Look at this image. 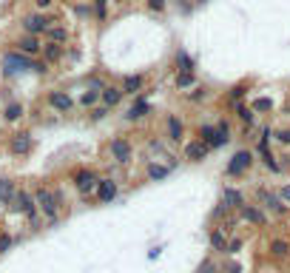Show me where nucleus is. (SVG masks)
I'll return each instance as SVG.
<instances>
[{
    "mask_svg": "<svg viewBox=\"0 0 290 273\" xmlns=\"http://www.w3.org/2000/svg\"><path fill=\"white\" fill-rule=\"evenodd\" d=\"M49 106L51 108H57V111H71V97H68V94H63V91H49Z\"/></svg>",
    "mask_w": 290,
    "mask_h": 273,
    "instance_id": "obj_8",
    "label": "nucleus"
},
{
    "mask_svg": "<svg viewBox=\"0 0 290 273\" xmlns=\"http://www.w3.org/2000/svg\"><path fill=\"white\" fill-rule=\"evenodd\" d=\"M259 199L265 202V205H268V208L273 211V214H284V205H282V199H279V196H276V194H270V191H265V188H259Z\"/></svg>",
    "mask_w": 290,
    "mask_h": 273,
    "instance_id": "obj_12",
    "label": "nucleus"
},
{
    "mask_svg": "<svg viewBox=\"0 0 290 273\" xmlns=\"http://www.w3.org/2000/svg\"><path fill=\"white\" fill-rule=\"evenodd\" d=\"M250 162H253L250 151H239L231 162H228V174H231V177H239V174H245L247 168H250Z\"/></svg>",
    "mask_w": 290,
    "mask_h": 273,
    "instance_id": "obj_5",
    "label": "nucleus"
},
{
    "mask_svg": "<svg viewBox=\"0 0 290 273\" xmlns=\"http://www.w3.org/2000/svg\"><path fill=\"white\" fill-rule=\"evenodd\" d=\"M34 3H37L40 9H49V6H51V0H34Z\"/></svg>",
    "mask_w": 290,
    "mask_h": 273,
    "instance_id": "obj_43",
    "label": "nucleus"
},
{
    "mask_svg": "<svg viewBox=\"0 0 290 273\" xmlns=\"http://www.w3.org/2000/svg\"><path fill=\"white\" fill-rule=\"evenodd\" d=\"M242 97H245V86H236V88L231 91V100L236 103V100H242Z\"/></svg>",
    "mask_w": 290,
    "mask_h": 273,
    "instance_id": "obj_32",
    "label": "nucleus"
},
{
    "mask_svg": "<svg viewBox=\"0 0 290 273\" xmlns=\"http://www.w3.org/2000/svg\"><path fill=\"white\" fill-rule=\"evenodd\" d=\"M97 6V17H105V0H94Z\"/></svg>",
    "mask_w": 290,
    "mask_h": 273,
    "instance_id": "obj_34",
    "label": "nucleus"
},
{
    "mask_svg": "<svg viewBox=\"0 0 290 273\" xmlns=\"http://www.w3.org/2000/svg\"><path fill=\"white\" fill-rule=\"evenodd\" d=\"M279 199L290 202V185H284V188H282V194H279Z\"/></svg>",
    "mask_w": 290,
    "mask_h": 273,
    "instance_id": "obj_36",
    "label": "nucleus"
},
{
    "mask_svg": "<svg viewBox=\"0 0 290 273\" xmlns=\"http://www.w3.org/2000/svg\"><path fill=\"white\" fill-rule=\"evenodd\" d=\"M40 51L46 54V60H49V63H54V60L63 57V46H60V43H51V40H49V43H46Z\"/></svg>",
    "mask_w": 290,
    "mask_h": 273,
    "instance_id": "obj_20",
    "label": "nucleus"
},
{
    "mask_svg": "<svg viewBox=\"0 0 290 273\" xmlns=\"http://www.w3.org/2000/svg\"><path fill=\"white\" fill-rule=\"evenodd\" d=\"M225 205L228 208H242V205H245V202H242V194L233 191V188H225Z\"/></svg>",
    "mask_w": 290,
    "mask_h": 273,
    "instance_id": "obj_22",
    "label": "nucleus"
},
{
    "mask_svg": "<svg viewBox=\"0 0 290 273\" xmlns=\"http://www.w3.org/2000/svg\"><path fill=\"white\" fill-rule=\"evenodd\" d=\"M256 111H270V108H273V103H270V100H256Z\"/></svg>",
    "mask_w": 290,
    "mask_h": 273,
    "instance_id": "obj_31",
    "label": "nucleus"
},
{
    "mask_svg": "<svg viewBox=\"0 0 290 273\" xmlns=\"http://www.w3.org/2000/svg\"><path fill=\"white\" fill-rule=\"evenodd\" d=\"M3 69L9 74L12 72H34V74H46V63H34L29 54H20V51H9L3 57Z\"/></svg>",
    "mask_w": 290,
    "mask_h": 273,
    "instance_id": "obj_1",
    "label": "nucleus"
},
{
    "mask_svg": "<svg viewBox=\"0 0 290 273\" xmlns=\"http://www.w3.org/2000/svg\"><path fill=\"white\" fill-rule=\"evenodd\" d=\"M46 35H49L51 43H65V40H68V29H65V26H54V23L46 29Z\"/></svg>",
    "mask_w": 290,
    "mask_h": 273,
    "instance_id": "obj_16",
    "label": "nucleus"
},
{
    "mask_svg": "<svg viewBox=\"0 0 290 273\" xmlns=\"http://www.w3.org/2000/svg\"><path fill=\"white\" fill-rule=\"evenodd\" d=\"M242 216H245V219H250V222H256V225H262V222H265V216H262V211L250 208V205H242Z\"/></svg>",
    "mask_w": 290,
    "mask_h": 273,
    "instance_id": "obj_24",
    "label": "nucleus"
},
{
    "mask_svg": "<svg viewBox=\"0 0 290 273\" xmlns=\"http://www.w3.org/2000/svg\"><path fill=\"white\" fill-rule=\"evenodd\" d=\"M199 273H216V267L210 265V262H205V267H202V270H199Z\"/></svg>",
    "mask_w": 290,
    "mask_h": 273,
    "instance_id": "obj_41",
    "label": "nucleus"
},
{
    "mask_svg": "<svg viewBox=\"0 0 290 273\" xmlns=\"http://www.w3.org/2000/svg\"><path fill=\"white\" fill-rule=\"evenodd\" d=\"M236 114H239V120H242V122H247V125L253 122V111H250V108L239 106V108H236Z\"/></svg>",
    "mask_w": 290,
    "mask_h": 273,
    "instance_id": "obj_29",
    "label": "nucleus"
},
{
    "mask_svg": "<svg viewBox=\"0 0 290 273\" xmlns=\"http://www.w3.org/2000/svg\"><path fill=\"white\" fill-rule=\"evenodd\" d=\"M74 182H77V188H80L83 194H88V191H94V188H97V182H100V180H97L91 171H80L77 177H74Z\"/></svg>",
    "mask_w": 290,
    "mask_h": 273,
    "instance_id": "obj_11",
    "label": "nucleus"
},
{
    "mask_svg": "<svg viewBox=\"0 0 290 273\" xmlns=\"http://www.w3.org/2000/svg\"><path fill=\"white\" fill-rule=\"evenodd\" d=\"M88 86H91V88H102V83L97 77H91V80H88Z\"/></svg>",
    "mask_w": 290,
    "mask_h": 273,
    "instance_id": "obj_42",
    "label": "nucleus"
},
{
    "mask_svg": "<svg viewBox=\"0 0 290 273\" xmlns=\"http://www.w3.org/2000/svg\"><path fill=\"white\" fill-rule=\"evenodd\" d=\"M105 111H108V108H94V114H91V117H94V120H102V117H105Z\"/></svg>",
    "mask_w": 290,
    "mask_h": 273,
    "instance_id": "obj_37",
    "label": "nucleus"
},
{
    "mask_svg": "<svg viewBox=\"0 0 290 273\" xmlns=\"http://www.w3.org/2000/svg\"><path fill=\"white\" fill-rule=\"evenodd\" d=\"M111 154H114V159L117 162H131V145L125 143V140H120V136H117V140H111Z\"/></svg>",
    "mask_w": 290,
    "mask_h": 273,
    "instance_id": "obj_7",
    "label": "nucleus"
},
{
    "mask_svg": "<svg viewBox=\"0 0 290 273\" xmlns=\"http://www.w3.org/2000/svg\"><path fill=\"white\" fill-rule=\"evenodd\" d=\"M148 6H151L154 12H162V9H165V0H148Z\"/></svg>",
    "mask_w": 290,
    "mask_h": 273,
    "instance_id": "obj_33",
    "label": "nucleus"
},
{
    "mask_svg": "<svg viewBox=\"0 0 290 273\" xmlns=\"http://www.w3.org/2000/svg\"><path fill=\"white\" fill-rule=\"evenodd\" d=\"M40 49H43V43L37 40V35H26L17 40V51L20 54H29V57H34V54H40Z\"/></svg>",
    "mask_w": 290,
    "mask_h": 273,
    "instance_id": "obj_6",
    "label": "nucleus"
},
{
    "mask_svg": "<svg viewBox=\"0 0 290 273\" xmlns=\"http://www.w3.org/2000/svg\"><path fill=\"white\" fill-rule=\"evenodd\" d=\"M176 65H179V72H194V60L185 51H176Z\"/></svg>",
    "mask_w": 290,
    "mask_h": 273,
    "instance_id": "obj_26",
    "label": "nucleus"
},
{
    "mask_svg": "<svg viewBox=\"0 0 290 273\" xmlns=\"http://www.w3.org/2000/svg\"><path fill=\"white\" fill-rule=\"evenodd\" d=\"M12 199H15V182L0 180V202H3V205H12Z\"/></svg>",
    "mask_w": 290,
    "mask_h": 273,
    "instance_id": "obj_17",
    "label": "nucleus"
},
{
    "mask_svg": "<svg viewBox=\"0 0 290 273\" xmlns=\"http://www.w3.org/2000/svg\"><path fill=\"white\" fill-rule=\"evenodd\" d=\"M270 253H273V256H287V253H290V245L282 242V239H276V242H270Z\"/></svg>",
    "mask_w": 290,
    "mask_h": 273,
    "instance_id": "obj_27",
    "label": "nucleus"
},
{
    "mask_svg": "<svg viewBox=\"0 0 290 273\" xmlns=\"http://www.w3.org/2000/svg\"><path fill=\"white\" fill-rule=\"evenodd\" d=\"M51 17H46V15H29L26 20H23V29H26V35H46V29L51 26Z\"/></svg>",
    "mask_w": 290,
    "mask_h": 273,
    "instance_id": "obj_4",
    "label": "nucleus"
},
{
    "mask_svg": "<svg viewBox=\"0 0 290 273\" xmlns=\"http://www.w3.org/2000/svg\"><path fill=\"white\" fill-rule=\"evenodd\" d=\"M168 140H171V143H179V140H182V122H179V117H168Z\"/></svg>",
    "mask_w": 290,
    "mask_h": 273,
    "instance_id": "obj_18",
    "label": "nucleus"
},
{
    "mask_svg": "<svg viewBox=\"0 0 290 273\" xmlns=\"http://www.w3.org/2000/svg\"><path fill=\"white\" fill-rule=\"evenodd\" d=\"M97 196H100V202H111L117 196V185L111 180H100L97 182Z\"/></svg>",
    "mask_w": 290,
    "mask_h": 273,
    "instance_id": "obj_13",
    "label": "nucleus"
},
{
    "mask_svg": "<svg viewBox=\"0 0 290 273\" xmlns=\"http://www.w3.org/2000/svg\"><path fill=\"white\" fill-rule=\"evenodd\" d=\"M34 202H37V208L43 211L46 219H49L51 225H57V219H60V199H57V196L51 194L49 188H37Z\"/></svg>",
    "mask_w": 290,
    "mask_h": 273,
    "instance_id": "obj_2",
    "label": "nucleus"
},
{
    "mask_svg": "<svg viewBox=\"0 0 290 273\" xmlns=\"http://www.w3.org/2000/svg\"><path fill=\"white\" fill-rule=\"evenodd\" d=\"M3 114H6V120L15 122V120H20V117H23V106H20V103H9Z\"/></svg>",
    "mask_w": 290,
    "mask_h": 273,
    "instance_id": "obj_25",
    "label": "nucleus"
},
{
    "mask_svg": "<svg viewBox=\"0 0 290 273\" xmlns=\"http://www.w3.org/2000/svg\"><path fill=\"white\" fill-rule=\"evenodd\" d=\"M9 245H12V239H9V236H0V251H6Z\"/></svg>",
    "mask_w": 290,
    "mask_h": 273,
    "instance_id": "obj_39",
    "label": "nucleus"
},
{
    "mask_svg": "<svg viewBox=\"0 0 290 273\" xmlns=\"http://www.w3.org/2000/svg\"><path fill=\"white\" fill-rule=\"evenodd\" d=\"M210 245H213V251H222L225 253L228 251V239H225V233H222V230H210Z\"/></svg>",
    "mask_w": 290,
    "mask_h": 273,
    "instance_id": "obj_21",
    "label": "nucleus"
},
{
    "mask_svg": "<svg viewBox=\"0 0 290 273\" xmlns=\"http://www.w3.org/2000/svg\"><path fill=\"white\" fill-rule=\"evenodd\" d=\"M114 3H120V0H114Z\"/></svg>",
    "mask_w": 290,
    "mask_h": 273,
    "instance_id": "obj_44",
    "label": "nucleus"
},
{
    "mask_svg": "<svg viewBox=\"0 0 290 273\" xmlns=\"http://www.w3.org/2000/svg\"><path fill=\"white\" fill-rule=\"evenodd\" d=\"M120 100H123V88H114V86L102 88V103H105V108H114Z\"/></svg>",
    "mask_w": 290,
    "mask_h": 273,
    "instance_id": "obj_14",
    "label": "nucleus"
},
{
    "mask_svg": "<svg viewBox=\"0 0 290 273\" xmlns=\"http://www.w3.org/2000/svg\"><path fill=\"white\" fill-rule=\"evenodd\" d=\"M202 97H205V88H196V91L191 94V100H202Z\"/></svg>",
    "mask_w": 290,
    "mask_h": 273,
    "instance_id": "obj_38",
    "label": "nucleus"
},
{
    "mask_svg": "<svg viewBox=\"0 0 290 273\" xmlns=\"http://www.w3.org/2000/svg\"><path fill=\"white\" fill-rule=\"evenodd\" d=\"M239 248H242V242H239V239H233V242L228 245V253H236V251H239Z\"/></svg>",
    "mask_w": 290,
    "mask_h": 273,
    "instance_id": "obj_35",
    "label": "nucleus"
},
{
    "mask_svg": "<svg viewBox=\"0 0 290 273\" xmlns=\"http://www.w3.org/2000/svg\"><path fill=\"white\" fill-rule=\"evenodd\" d=\"M279 140H282V143H287V145H290V131H279Z\"/></svg>",
    "mask_w": 290,
    "mask_h": 273,
    "instance_id": "obj_40",
    "label": "nucleus"
},
{
    "mask_svg": "<svg viewBox=\"0 0 290 273\" xmlns=\"http://www.w3.org/2000/svg\"><path fill=\"white\" fill-rule=\"evenodd\" d=\"M97 103V91H86L83 94V106H94Z\"/></svg>",
    "mask_w": 290,
    "mask_h": 273,
    "instance_id": "obj_30",
    "label": "nucleus"
},
{
    "mask_svg": "<svg viewBox=\"0 0 290 273\" xmlns=\"http://www.w3.org/2000/svg\"><path fill=\"white\" fill-rule=\"evenodd\" d=\"M205 154H208V145H205L202 140H194V143L185 145V157H188L191 162H199V159H205Z\"/></svg>",
    "mask_w": 290,
    "mask_h": 273,
    "instance_id": "obj_9",
    "label": "nucleus"
},
{
    "mask_svg": "<svg viewBox=\"0 0 290 273\" xmlns=\"http://www.w3.org/2000/svg\"><path fill=\"white\" fill-rule=\"evenodd\" d=\"M168 174H171V168H165V165H157V162L148 165V177H151V180H165Z\"/></svg>",
    "mask_w": 290,
    "mask_h": 273,
    "instance_id": "obj_23",
    "label": "nucleus"
},
{
    "mask_svg": "<svg viewBox=\"0 0 290 273\" xmlns=\"http://www.w3.org/2000/svg\"><path fill=\"white\" fill-rule=\"evenodd\" d=\"M12 208L20 211V214H26V216H29V222H31V225H37V202L31 199V196L26 194V191H15Z\"/></svg>",
    "mask_w": 290,
    "mask_h": 273,
    "instance_id": "obj_3",
    "label": "nucleus"
},
{
    "mask_svg": "<svg viewBox=\"0 0 290 273\" xmlns=\"http://www.w3.org/2000/svg\"><path fill=\"white\" fill-rule=\"evenodd\" d=\"M12 151H15V154H29L31 151V134L20 131V134L12 136Z\"/></svg>",
    "mask_w": 290,
    "mask_h": 273,
    "instance_id": "obj_10",
    "label": "nucleus"
},
{
    "mask_svg": "<svg viewBox=\"0 0 290 273\" xmlns=\"http://www.w3.org/2000/svg\"><path fill=\"white\" fill-rule=\"evenodd\" d=\"M148 111H151V106H148V103H145L142 97H139V100L128 108V114H125V117H128V120H142V117L148 114Z\"/></svg>",
    "mask_w": 290,
    "mask_h": 273,
    "instance_id": "obj_15",
    "label": "nucleus"
},
{
    "mask_svg": "<svg viewBox=\"0 0 290 273\" xmlns=\"http://www.w3.org/2000/svg\"><path fill=\"white\" fill-rule=\"evenodd\" d=\"M142 83H145V77H142V74L125 77V80H123V94H134V91H139V88H142Z\"/></svg>",
    "mask_w": 290,
    "mask_h": 273,
    "instance_id": "obj_19",
    "label": "nucleus"
},
{
    "mask_svg": "<svg viewBox=\"0 0 290 273\" xmlns=\"http://www.w3.org/2000/svg\"><path fill=\"white\" fill-rule=\"evenodd\" d=\"M176 86H179V88L194 86V72H182V74H176Z\"/></svg>",
    "mask_w": 290,
    "mask_h": 273,
    "instance_id": "obj_28",
    "label": "nucleus"
}]
</instances>
